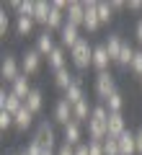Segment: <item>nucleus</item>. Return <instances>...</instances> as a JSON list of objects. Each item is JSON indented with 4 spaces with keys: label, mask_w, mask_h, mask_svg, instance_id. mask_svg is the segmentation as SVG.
I'll return each mask as SVG.
<instances>
[{
    "label": "nucleus",
    "mask_w": 142,
    "mask_h": 155,
    "mask_svg": "<svg viewBox=\"0 0 142 155\" xmlns=\"http://www.w3.org/2000/svg\"><path fill=\"white\" fill-rule=\"evenodd\" d=\"M109 62H114V60L109 57L106 47L104 44H96V47H93V67H96L98 72H106V70H109Z\"/></svg>",
    "instance_id": "obj_14"
},
{
    "label": "nucleus",
    "mask_w": 142,
    "mask_h": 155,
    "mask_svg": "<svg viewBox=\"0 0 142 155\" xmlns=\"http://www.w3.org/2000/svg\"><path fill=\"white\" fill-rule=\"evenodd\" d=\"M67 23V18H65V11H60V8H54L52 5V11H49V18H47V28L49 31H60L62 26Z\"/></svg>",
    "instance_id": "obj_25"
},
{
    "label": "nucleus",
    "mask_w": 142,
    "mask_h": 155,
    "mask_svg": "<svg viewBox=\"0 0 142 155\" xmlns=\"http://www.w3.org/2000/svg\"><path fill=\"white\" fill-rule=\"evenodd\" d=\"M111 18H114V11H111V3H101V0H98V21H101V26L111 23Z\"/></svg>",
    "instance_id": "obj_30"
},
{
    "label": "nucleus",
    "mask_w": 142,
    "mask_h": 155,
    "mask_svg": "<svg viewBox=\"0 0 142 155\" xmlns=\"http://www.w3.org/2000/svg\"><path fill=\"white\" fill-rule=\"evenodd\" d=\"M21 109H23V101L13 91H0V111H8V114L16 116Z\"/></svg>",
    "instance_id": "obj_11"
},
{
    "label": "nucleus",
    "mask_w": 142,
    "mask_h": 155,
    "mask_svg": "<svg viewBox=\"0 0 142 155\" xmlns=\"http://www.w3.org/2000/svg\"><path fill=\"white\" fill-rule=\"evenodd\" d=\"M93 91H96V96H98L101 101H106L111 93H116V78L111 75L109 70L98 72V75H96V83H93Z\"/></svg>",
    "instance_id": "obj_4"
},
{
    "label": "nucleus",
    "mask_w": 142,
    "mask_h": 155,
    "mask_svg": "<svg viewBox=\"0 0 142 155\" xmlns=\"http://www.w3.org/2000/svg\"><path fill=\"white\" fill-rule=\"evenodd\" d=\"M13 127V114H8V111H0V129L5 132V129Z\"/></svg>",
    "instance_id": "obj_35"
},
{
    "label": "nucleus",
    "mask_w": 142,
    "mask_h": 155,
    "mask_svg": "<svg viewBox=\"0 0 142 155\" xmlns=\"http://www.w3.org/2000/svg\"><path fill=\"white\" fill-rule=\"evenodd\" d=\"M39 145H41L44 150H57L60 145H57V129H54V122H47V119H41V122L36 124V129H34V137Z\"/></svg>",
    "instance_id": "obj_3"
},
{
    "label": "nucleus",
    "mask_w": 142,
    "mask_h": 155,
    "mask_svg": "<svg viewBox=\"0 0 142 155\" xmlns=\"http://www.w3.org/2000/svg\"><path fill=\"white\" fill-rule=\"evenodd\" d=\"M80 28L72 26V23H65V26L60 28V47H65V49H72V47L80 41Z\"/></svg>",
    "instance_id": "obj_13"
},
{
    "label": "nucleus",
    "mask_w": 142,
    "mask_h": 155,
    "mask_svg": "<svg viewBox=\"0 0 142 155\" xmlns=\"http://www.w3.org/2000/svg\"><path fill=\"white\" fill-rule=\"evenodd\" d=\"M104 47H106V52H109L111 60H116V57H119V52H121V47H124V39H121L119 34H109V36H106V41H104Z\"/></svg>",
    "instance_id": "obj_24"
},
{
    "label": "nucleus",
    "mask_w": 142,
    "mask_h": 155,
    "mask_svg": "<svg viewBox=\"0 0 142 155\" xmlns=\"http://www.w3.org/2000/svg\"><path fill=\"white\" fill-rule=\"evenodd\" d=\"M88 153L91 155H104V142H91L88 140Z\"/></svg>",
    "instance_id": "obj_36"
},
{
    "label": "nucleus",
    "mask_w": 142,
    "mask_h": 155,
    "mask_svg": "<svg viewBox=\"0 0 142 155\" xmlns=\"http://www.w3.org/2000/svg\"><path fill=\"white\" fill-rule=\"evenodd\" d=\"M134 52H137L134 47H132L129 41H124V47H121L119 57H116L114 62H116V65H119V67H129V65H132V60H134Z\"/></svg>",
    "instance_id": "obj_28"
},
{
    "label": "nucleus",
    "mask_w": 142,
    "mask_h": 155,
    "mask_svg": "<svg viewBox=\"0 0 142 155\" xmlns=\"http://www.w3.org/2000/svg\"><path fill=\"white\" fill-rule=\"evenodd\" d=\"M34 47H36V52H39L41 57H49L52 52L57 49V44H54V31L44 28V31L36 36V44H34Z\"/></svg>",
    "instance_id": "obj_10"
},
{
    "label": "nucleus",
    "mask_w": 142,
    "mask_h": 155,
    "mask_svg": "<svg viewBox=\"0 0 142 155\" xmlns=\"http://www.w3.org/2000/svg\"><path fill=\"white\" fill-rule=\"evenodd\" d=\"M65 18H67V23H72V26L80 28L83 23H85V3L70 0V3H67V11H65Z\"/></svg>",
    "instance_id": "obj_9"
},
{
    "label": "nucleus",
    "mask_w": 142,
    "mask_h": 155,
    "mask_svg": "<svg viewBox=\"0 0 142 155\" xmlns=\"http://www.w3.org/2000/svg\"><path fill=\"white\" fill-rule=\"evenodd\" d=\"M23 153H26V155H44V147L36 142V140H28L26 147H23Z\"/></svg>",
    "instance_id": "obj_32"
},
{
    "label": "nucleus",
    "mask_w": 142,
    "mask_h": 155,
    "mask_svg": "<svg viewBox=\"0 0 142 155\" xmlns=\"http://www.w3.org/2000/svg\"><path fill=\"white\" fill-rule=\"evenodd\" d=\"M62 142L70 145V147H78V145H83V124L70 122L67 127H62Z\"/></svg>",
    "instance_id": "obj_12"
},
{
    "label": "nucleus",
    "mask_w": 142,
    "mask_h": 155,
    "mask_svg": "<svg viewBox=\"0 0 142 155\" xmlns=\"http://www.w3.org/2000/svg\"><path fill=\"white\" fill-rule=\"evenodd\" d=\"M127 8L129 11H142V0H132V3H127Z\"/></svg>",
    "instance_id": "obj_42"
},
{
    "label": "nucleus",
    "mask_w": 142,
    "mask_h": 155,
    "mask_svg": "<svg viewBox=\"0 0 142 155\" xmlns=\"http://www.w3.org/2000/svg\"><path fill=\"white\" fill-rule=\"evenodd\" d=\"M21 75H23V72H21V60L8 52V54L3 57V65H0V78H3L5 83H13V80L21 78Z\"/></svg>",
    "instance_id": "obj_6"
},
{
    "label": "nucleus",
    "mask_w": 142,
    "mask_h": 155,
    "mask_svg": "<svg viewBox=\"0 0 142 155\" xmlns=\"http://www.w3.org/2000/svg\"><path fill=\"white\" fill-rule=\"evenodd\" d=\"M88 34H96L101 28V21H98V0H85V23H83Z\"/></svg>",
    "instance_id": "obj_8"
},
{
    "label": "nucleus",
    "mask_w": 142,
    "mask_h": 155,
    "mask_svg": "<svg viewBox=\"0 0 142 155\" xmlns=\"http://www.w3.org/2000/svg\"><path fill=\"white\" fill-rule=\"evenodd\" d=\"M104 155H119V140L116 137H106L104 140Z\"/></svg>",
    "instance_id": "obj_31"
},
{
    "label": "nucleus",
    "mask_w": 142,
    "mask_h": 155,
    "mask_svg": "<svg viewBox=\"0 0 142 155\" xmlns=\"http://www.w3.org/2000/svg\"><path fill=\"white\" fill-rule=\"evenodd\" d=\"M47 65H49V67H52L54 72L65 70V67H67V49H65V47H60V44H57V49L52 52L49 57H47Z\"/></svg>",
    "instance_id": "obj_16"
},
{
    "label": "nucleus",
    "mask_w": 142,
    "mask_h": 155,
    "mask_svg": "<svg viewBox=\"0 0 142 155\" xmlns=\"http://www.w3.org/2000/svg\"><path fill=\"white\" fill-rule=\"evenodd\" d=\"M75 155H91V153H88V142L78 145V147H75Z\"/></svg>",
    "instance_id": "obj_41"
},
{
    "label": "nucleus",
    "mask_w": 142,
    "mask_h": 155,
    "mask_svg": "<svg viewBox=\"0 0 142 155\" xmlns=\"http://www.w3.org/2000/svg\"><path fill=\"white\" fill-rule=\"evenodd\" d=\"M134 39H137V44H142V16L137 18V23H134Z\"/></svg>",
    "instance_id": "obj_38"
},
{
    "label": "nucleus",
    "mask_w": 142,
    "mask_h": 155,
    "mask_svg": "<svg viewBox=\"0 0 142 155\" xmlns=\"http://www.w3.org/2000/svg\"><path fill=\"white\" fill-rule=\"evenodd\" d=\"M104 106L109 109V114H121V109H124V96L116 91V93H111L109 98L104 101Z\"/></svg>",
    "instance_id": "obj_29"
},
{
    "label": "nucleus",
    "mask_w": 142,
    "mask_h": 155,
    "mask_svg": "<svg viewBox=\"0 0 142 155\" xmlns=\"http://www.w3.org/2000/svg\"><path fill=\"white\" fill-rule=\"evenodd\" d=\"M54 155H75V147H70V145L60 142V147L54 150Z\"/></svg>",
    "instance_id": "obj_37"
},
{
    "label": "nucleus",
    "mask_w": 142,
    "mask_h": 155,
    "mask_svg": "<svg viewBox=\"0 0 142 155\" xmlns=\"http://www.w3.org/2000/svg\"><path fill=\"white\" fill-rule=\"evenodd\" d=\"M134 134H137V155H142V129L134 132Z\"/></svg>",
    "instance_id": "obj_43"
},
{
    "label": "nucleus",
    "mask_w": 142,
    "mask_h": 155,
    "mask_svg": "<svg viewBox=\"0 0 142 155\" xmlns=\"http://www.w3.org/2000/svg\"><path fill=\"white\" fill-rule=\"evenodd\" d=\"M75 80H78V78L72 75L67 67H65V70H60V72H54V85H57L60 91H67L70 85H75Z\"/></svg>",
    "instance_id": "obj_27"
},
{
    "label": "nucleus",
    "mask_w": 142,
    "mask_h": 155,
    "mask_svg": "<svg viewBox=\"0 0 142 155\" xmlns=\"http://www.w3.org/2000/svg\"><path fill=\"white\" fill-rule=\"evenodd\" d=\"M129 70L134 72V75H140V78H142V49H137V52H134V60H132Z\"/></svg>",
    "instance_id": "obj_33"
},
{
    "label": "nucleus",
    "mask_w": 142,
    "mask_h": 155,
    "mask_svg": "<svg viewBox=\"0 0 142 155\" xmlns=\"http://www.w3.org/2000/svg\"><path fill=\"white\" fill-rule=\"evenodd\" d=\"M44 155H54V150H44Z\"/></svg>",
    "instance_id": "obj_44"
},
{
    "label": "nucleus",
    "mask_w": 142,
    "mask_h": 155,
    "mask_svg": "<svg viewBox=\"0 0 142 155\" xmlns=\"http://www.w3.org/2000/svg\"><path fill=\"white\" fill-rule=\"evenodd\" d=\"M124 8H127V3H121V0H111V11H124Z\"/></svg>",
    "instance_id": "obj_40"
},
{
    "label": "nucleus",
    "mask_w": 142,
    "mask_h": 155,
    "mask_svg": "<svg viewBox=\"0 0 142 155\" xmlns=\"http://www.w3.org/2000/svg\"><path fill=\"white\" fill-rule=\"evenodd\" d=\"M65 98L70 101V106H78L80 101H85V93H83V83H80V78L75 80V85H70V88L65 91Z\"/></svg>",
    "instance_id": "obj_26"
},
{
    "label": "nucleus",
    "mask_w": 142,
    "mask_h": 155,
    "mask_svg": "<svg viewBox=\"0 0 142 155\" xmlns=\"http://www.w3.org/2000/svg\"><path fill=\"white\" fill-rule=\"evenodd\" d=\"M8 8H11V11H16L18 16H21V13H23V0H11V3H8Z\"/></svg>",
    "instance_id": "obj_39"
},
{
    "label": "nucleus",
    "mask_w": 142,
    "mask_h": 155,
    "mask_svg": "<svg viewBox=\"0 0 142 155\" xmlns=\"http://www.w3.org/2000/svg\"><path fill=\"white\" fill-rule=\"evenodd\" d=\"M70 62H72L75 70H88V67H93V44H88L85 36L70 49Z\"/></svg>",
    "instance_id": "obj_2"
},
{
    "label": "nucleus",
    "mask_w": 142,
    "mask_h": 155,
    "mask_svg": "<svg viewBox=\"0 0 142 155\" xmlns=\"http://www.w3.org/2000/svg\"><path fill=\"white\" fill-rule=\"evenodd\" d=\"M109 137V109L104 104L93 106L91 122H88V140L91 142H104Z\"/></svg>",
    "instance_id": "obj_1"
},
{
    "label": "nucleus",
    "mask_w": 142,
    "mask_h": 155,
    "mask_svg": "<svg viewBox=\"0 0 142 155\" xmlns=\"http://www.w3.org/2000/svg\"><path fill=\"white\" fill-rule=\"evenodd\" d=\"M91 114H93V106L88 104V98L80 101L78 106H72V122H78V124H88L91 122Z\"/></svg>",
    "instance_id": "obj_18"
},
{
    "label": "nucleus",
    "mask_w": 142,
    "mask_h": 155,
    "mask_svg": "<svg viewBox=\"0 0 142 155\" xmlns=\"http://www.w3.org/2000/svg\"><path fill=\"white\" fill-rule=\"evenodd\" d=\"M11 91H13V93H16L21 101H26V98H28V93H31L34 88H31V83H28V78H26V75H21V78H16V80L11 83Z\"/></svg>",
    "instance_id": "obj_22"
},
{
    "label": "nucleus",
    "mask_w": 142,
    "mask_h": 155,
    "mask_svg": "<svg viewBox=\"0 0 142 155\" xmlns=\"http://www.w3.org/2000/svg\"><path fill=\"white\" fill-rule=\"evenodd\" d=\"M31 124H34V114L23 106V109L13 116V127H16L18 132H26V129H31Z\"/></svg>",
    "instance_id": "obj_21"
},
{
    "label": "nucleus",
    "mask_w": 142,
    "mask_h": 155,
    "mask_svg": "<svg viewBox=\"0 0 142 155\" xmlns=\"http://www.w3.org/2000/svg\"><path fill=\"white\" fill-rule=\"evenodd\" d=\"M41 60H44V57H41V54L36 52V47H31V49H26V52L21 54V72H23L26 78L36 75V72L41 70Z\"/></svg>",
    "instance_id": "obj_5"
},
{
    "label": "nucleus",
    "mask_w": 142,
    "mask_h": 155,
    "mask_svg": "<svg viewBox=\"0 0 142 155\" xmlns=\"http://www.w3.org/2000/svg\"><path fill=\"white\" fill-rule=\"evenodd\" d=\"M49 11H52V0H36V8H34V21L41 23L47 28V18H49Z\"/></svg>",
    "instance_id": "obj_23"
},
{
    "label": "nucleus",
    "mask_w": 142,
    "mask_h": 155,
    "mask_svg": "<svg viewBox=\"0 0 142 155\" xmlns=\"http://www.w3.org/2000/svg\"><path fill=\"white\" fill-rule=\"evenodd\" d=\"M18 155H26V153H23V150H21V153H18Z\"/></svg>",
    "instance_id": "obj_45"
},
{
    "label": "nucleus",
    "mask_w": 142,
    "mask_h": 155,
    "mask_svg": "<svg viewBox=\"0 0 142 155\" xmlns=\"http://www.w3.org/2000/svg\"><path fill=\"white\" fill-rule=\"evenodd\" d=\"M52 122H54V124H62V127H67V124L72 122V106H70V101H67L65 96L57 98L54 109H52Z\"/></svg>",
    "instance_id": "obj_7"
},
{
    "label": "nucleus",
    "mask_w": 142,
    "mask_h": 155,
    "mask_svg": "<svg viewBox=\"0 0 142 155\" xmlns=\"http://www.w3.org/2000/svg\"><path fill=\"white\" fill-rule=\"evenodd\" d=\"M119 140V155H137V134L134 132H129L127 129L121 137H116Z\"/></svg>",
    "instance_id": "obj_15"
},
{
    "label": "nucleus",
    "mask_w": 142,
    "mask_h": 155,
    "mask_svg": "<svg viewBox=\"0 0 142 155\" xmlns=\"http://www.w3.org/2000/svg\"><path fill=\"white\" fill-rule=\"evenodd\" d=\"M34 26H36V21H34L31 16H16L13 31H16V36H28V34L34 31Z\"/></svg>",
    "instance_id": "obj_20"
},
{
    "label": "nucleus",
    "mask_w": 142,
    "mask_h": 155,
    "mask_svg": "<svg viewBox=\"0 0 142 155\" xmlns=\"http://www.w3.org/2000/svg\"><path fill=\"white\" fill-rule=\"evenodd\" d=\"M8 31H11V16L3 11V13H0V36H5Z\"/></svg>",
    "instance_id": "obj_34"
},
{
    "label": "nucleus",
    "mask_w": 142,
    "mask_h": 155,
    "mask_svg": "<svg viewBox=\"0 0 142 155\" xmlns=\"http://www.w3.org/2000/svg\"><path fill=\"white\" fill-rule=\"evenodd\" d=\"M127 132L124 114H109V137H121Z\"/></svg>",
    "instance_id": "obj_19"
},
{
    "label": "nucleus",
    "mask_w": 142,
    "mask_h": 155,
    "mask_svg": "<svg viewBox=\"0 0 142 155\" xmlns=\"http://www.w3.org/2000/svg\"><path fill=\"white\" fill-rule=\"evenodd\" d=\"M23 106H26V109L31 111L34 116H36L39 111L44 109V91H41V88H34L31 93H28V98L23 101Z\"/></svg>",
    "instance_id": "obj_17"
}]
</instances>
